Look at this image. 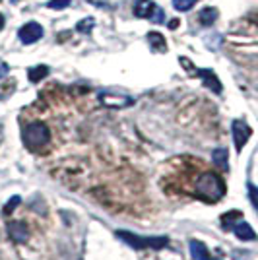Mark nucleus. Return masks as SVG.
I'll use <instances>...</instances> for the list:
<instances>
[{"mask_svg": "<svg viewBox=\"0 0 258 260\" xmlns=\"http://www.w3.org/2000/svg\"><path fill=\"white\" fill-rule=\"evenodd\" d=\"M194 192L198 198H202L204 202H220L225 196V183L218 173H202L196 179L194 185Z\"/></svg>", "mask_w": 258, "mask_h": 260, "instance_id": "1", "label": "nucleus"}, {"mask_svg": "<svg viewBox=\"0 0 258 260\" xmlns=\"http://www.w3.org/2000/svg\"><path fill=\"white\" fill-rule=\"evenodd\" d=\"M22 138H24V144L27 148L33 149V151H39V149L45 148V146L49 144V140H50L49 126L45 123L35 121V123L25 126L24 132H22Z\"/></svg>", "mask_w": 258, "mask_h": 260, "instance_id": "2", "label": "nucleus"}, {"mask_svg": "<svg viewBox=\"0 0 258 260\" xmlns=\"http://www.w3.org/2000/svg\"><path fill=\"white\" fill-rule=\"evenodd\" d=\"M117 237L124 241L126 245H130L132 248H160L167 247L169 245V239L167 237H142V235H136V233H130V231H117Z\"/></svg>", "mask_w": 258, "mask_h": 260, "instance_id": "3", "label": "nucleus"}, {"mask_svg": "<svg viewBox=\"0 0 258 260\" xmlns=\"http://www.w3.org/2000/svg\"><path fill=\"white\" fill-rule=\"evenodd\" d=\"M231 134H233L235 149L241 151V149L245 148L246 142H248L252 130H250V126H248L245 121H233V123H231Z\"/></svg>", "mask_w": 258, "mask_h": 260, "instance_id": "4", "label": "nucleus"}, {"mask_svg": "<svg viewBox=\"0 0 258 260\" xmlns=\"http://www.w3.org/2000/svg\"><path fill=\"white\" fill-rule=\"evenodd\" d=\"M18 35H20V41H22V43L31 45V43H35V41H39V39L43 37V27L37 24V22H29V24L20 27Z\"/></svg>", "mask_w": 258, "mask_h": 260, "instance_id": "5", "label": "nucleus"}, {"mask_svg": "<svg viewBox=\"0 0 258 260\" xmlns=\"http://www.w3.org/2000/svg\"><path fill=\"white\" fill-rule=\"evenodd\" d=\"M99 99L111 109H124V107H130L134 103V99L128 95H115V93H101Z\"/></svg>", "mask_w": 258, "mask_h": 260, "instance_id": "6", "label": "nucleus"}, {"mask_svg": "<svg viewBox=\"0 0 258 260\" xmlns=\"http://www.w3.org/2000/svg\"><path fill=\"white\" fill-rule=\"evenodd\" d=\"M8 233L14 243H25L29 239V229L24 222H10L8 223Z\"/></svg>", "mask_w": 258, "mask_h": 260, "instance_id": "7", "label": "nucleus"}, {"mask_svg": "<svg viewBox=\"0 0 258 260\" xmlns=\"http://www.w3.org/2000/svg\"><path fill=\"white\" fill-rule=\"evenodd\" d=\"M198 78H200L214 93H221V89H223V87H221V82L218 80V76L214 74L212 70H206V68H204V70H198Z\"/></svg>", "mask_w": 258, "mask_h": 260, "instance_id": "8", "label": "nucleus"}, {"mask_svg": "<svg viewBox=\"0 0 258 260\" xmlns=\"http://www.w3.org/2000/svg\"><path fill=\"white\" fill-rule=\"evenodd\" d=\"M233 233L241 241H256V231L246 222H239L233 225Z\"/></svg>", "mask_w": 258, "mask_h": 260, "instance_id": "9", "label": "nucleus"}, {"mask_svg": "<svg viewBox=\"0 0 258 260\" xmlns=\"http://www.w3.org/2000/svg\"><path fill=\"white\" fill-rule=\"evenodd\" d=\"M153 10H156V4L151 0H136L134 4L136 18H151Z\"/></svg>", "mask_w": 258, "mask_h": 260, "instance_id": "10", "label": "nucleus"}, {"mask_svg": "<svg viewBox=\"0 0 258 260\" xmlns=\"http://www.w3.org/2000/svg\"><path fill=\"white\" fill-rule=\"evenodd\" d=\"M190 254L194 260H212L210 258V250L200 241H190Z\"/></svg>", "mask_w": 258, "mask_h": 260, "instance_id": "11", "label": "nucleus"}, {"mask_svg": "<svg viewBox=\"0 0 258 260\" xmlns=\"http://www.w3.org/2000/svg\"><path fill=\"white\" fill-rule=\"evenodd\" d=\"M47 74H49V66H45V64H39V66H33L27 70V78L31 84H39Z\"/></svg>", "mask_w": 258, "mask_h": 260, "instance_id": "12", "label": "nucleus"}, {"mask_svg": "<svg viewBox=\"0 0 258 260\" xmlns=\"http://www.w3.org/2000/svg\"><path fill=\"white\" fill-rule=\"evenodd\" d=\"M216 20H218V10L216 8H204L198 14V22L202 25H206V27L216 24Z\"/></svg>", "mask_w": 258, "mask_h": 260, "instance_id": "13", "label": "nucleus"}, {"mask_svg": "<svg viewBox=\"0 0 258 260\" xmlns=\"http://www.w3.org/2000/svg\"><path fill=\"white\" fill-rule=\"evenodd\" d=\"M147 41L151 43V49H156L158 53H165L167 50V43H165V37L158 33V31H151L147 33Z\"/></svg>", "mask_w": 258, "mask_h": 260, "instance_id": "14", "label": "nucleus"}, {"mask_svg": "<svg viewBox=\"0 0 258 260\" xmlns=\"http://www.w3.org/2000/svg\"><path fill=\"white\" fill-rule=\"evenodd\" d=\"M212 160H214V163H216L218 167H221L223 171L229 169V165H227V149L225 148L214 149V151H212Z\"/></svg>", "mask_w": 258, "mask_h": 260, "instance_id": "15", "label": "nucleus"}, {"mask_svg": "<svg viewBox=\"0 0 258 260\" xmlns=\"http://www.w3.org/2000/svg\"><path fill=\"white\" fill-rule=\"evenodd\" d=\"M173 6L179 10V12H188L196 6V0H173Z\"/></svg>", "mask_w": 258, "mask_h": 260, "instance_id": "16", "label": "nucleus"}, {"mask_svg": "<svg viewBox=\"0 0 258 260\" xmlns=\"http://www.w3.org/2000/svg\"><path fill=\"white\" fill-rule=\"evenodd\" d=\"M93 25H95V20H93V18H86V20L78 22L76 31H80V33H89V31L93 29Z\"/></svg>", "mask_w": 258, "mask_h": 260, "instance_id": "17", "label": "nucleus"}, {"mask_svg": "<svg viewBox=\"0 0 258 260\" xmlns=\"http://www.w3.org/2000/svg\"><path fill=\"white\" fill-rule=\"evenodd\" d=\"M237 218H241V212H227V214H223L221 216V223H223V229H229L231 227V223H233V220H237Z\"/></svg>", "mask_w": 258, "mask_h": 260, "instance_id": "18", "label": "nucleus"}, {"mask_svg": "<svg viewBox=\"0 0 258 260\" xmlns=\"http://www.w3.org/2000/svg\"><path fill=\"white\" fill-rule=\"evenodd\" d=\"M20 202H22V198H20V196H12V198L6 202V206H4V216L12 214V212L20 206Z\"/></svg>", "mask_w": 258, "mask_h": 260, "instance_id": "19", "label": "nucleus"}, {"mask_svg": "<svg viewBox=\"0 0 258 260\" xmlns=\"http://www.w3.org/2000/svg\"><path fill=\"white\" fill-rule=\"evenodd\" d=\"M47 6L53 8V10H62V8L70 6V0H49V2H47Z\"/></svg>", "mask_w": 258, "mask_h": 260, "instance_id": "20", "label": "nucleus"}, {"mask_svg": "<svg viewBox=\"0 0 258 260\" xmlns=\"http://www.w3.org/2000/svg\"><path fill=\"white\" fill-rule=\"evenodd\" d=\"M248 198H250V202H252V206L258 210V186L248 185Z\"/></svg>", "mask_w": 258, "mask_h": 260, "instance_id": "21", "label": "nucleus"}, {"mask_svg": "<svg viewBox=\"0 0 258 260\" xmlns=\"http://www.w3.org/2000/svg\"><path fill=\"white\" fill-rule=\"evenodd\" d=\"M151 20H153L156 24H161V22H163V10L156 6V10H153V14H151Z\"/></svg>", "mask_w": 258, "mask_h": 260, "instance_id": "22", "label": "nucleus"}, {"mask_svg": "<svg viewBox=\"0 0 258 260\" xmlns=\"http://www.w3.org/2000/svg\"><path fill=\"white\" fill-rule=\"evenodd\" d=\"M8 72H10V66H8L4 61H0V80H2V78H6Z\"/></svg>", "mask_w": 258, "mask_h": 260, "instance_id": "23", "label": "nucleus"}, {"mask_svg": "<svg viewBox=\"0 0 258 260\" xmlns=\"http://www.w3.org/2000/svg\"><path fill=\"white\" fill-rule=\"evenodd\" d=\"M177 25H179V20H173L171 24H169V27H171V29H175V27H177Z\"/></svg>", "mask_w": 258, "mask_h": 260, "instance_id": "24", "label": "nucleus"}, {"mask_svg": "<svg viewBox=\"0 0 258 260\" xmlns=\"http://www.w3.org/2000/svg\"><path fill=\"white\" fill-rule=\"evenodd\" d=\"M2 27H4V16L0 14V29H2Z\"/></svg>", "mask_w": 258, "mask_h": 260, "instance_id": "25", "label": "nucleus"}, {"mask_svg": "<svg viewBox=\"0 0 258 260\" xmlns=\"http://www.w3.org/2000/svg\"><path fill=\"white\" fill-rule=\"evenodd\" d=\"M2 136H4V132H2V126H0V142H2Z\"/></svg>", "mask_w": 258, "mask_h": 260, "instance_id": "26", "label": "nucleus"}]
</instances>
